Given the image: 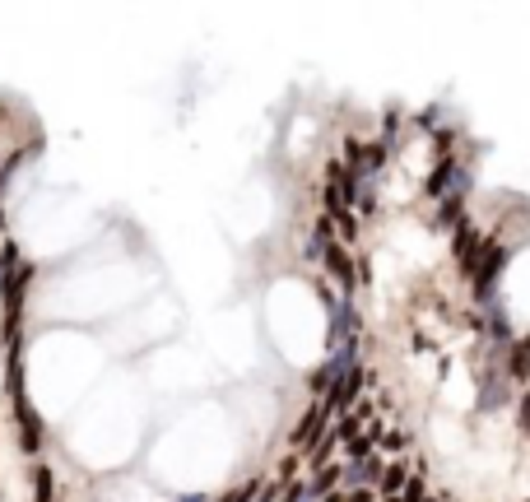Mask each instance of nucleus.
<instances>
[{
    "mask_svg": "<svg viewBox=\"0 0 530 502\" xmlns=\"http://www.w3.org/2000/svg\"><path fill=\"white\" fill-rule=\"evenodd\" d=\"M437 223H442V228H461V223H465V187H456L452 196H442Z\"/></svg>",
    "mask_w": 530,
    "mask_h": 502,
    "instance_id": "9",
    "label": "nucleus"
},
{
    "mask_svg": "<svg viewBox=\"0 0 530 502\" xmlns=\"http://www.w3.org/2000/svg\"><path fill=\"white\" fill-rule=\"evenodd\" d=\"M488 340L512 345V326H507V316H502V312H488Z\"/></svg>",
    "mask_w": 530,
    "mask_h": 502,
    "instance_id": "16",
    "label": "nucleus"
},
{
    "mask_svg": "<svg viewBox=\"0 0 530 502\" xmlns=\"http://www.w3.org/2000/svg\"><path fill=\"white\" fill-rule=\"evenodd\" d=\"M507 376H512V381H530V335L512 340V354H507Z\"/></svg>",
    "mask_w": 530,
    "mask_h": 502,
    "instance_id": "10",
    "label": "nucleus"
},
{
    "mask_svg": "<svg viewBox=\"0 0 530 502\" xmlns=\"http://www.w3.org/2000/svg\"><path fill=\"white\" fill-rule=\"evenodd\" d=\"M340 465H326V470H316V479H312V484H307V498H316V502H321V498H330V488H335V479H340Z\"/></svg>",
    "mask_w": 530,
    "mask_h": 502,
    "instance_id": "12",
    "label": "nucleus"
},
{
    "mask_svg": "<svg viewBox=\"0 0 530 502\" xmlns=\"http://www.w3.org/2000/svg\"><path fill=\"white\" fill-rule=\"evenodd\" d=\"M33 279V266H19L15 275H5V307H10V340H15V326H19V307H24V288Z\"/></svg>",
    "mask_w": 530,
    "mask_h": 502,
    "instance_id": "6",
    "label": "nucleus"
},
{
    "mask_svg": "<svg viewBox=\"0 0 530 502\" xmlns=\"http://www.w3.org/2000/svg\"><path fill=\"white\" fill-rule=\"evenodd\" d=\"M15 256H19L15 247H0V275H10V266H15Z\"/></svg>",
    "mask_w": 530,
    "mask_h": 502,
    "instance_id": "22",
    "label": "nucleus"
},
{
    "mask_svg": "<svg viewBox=\"0 0 530 502\" xmlns=\"http://www.w3.org/2000/svg\"><path fill=\"white\" fill-rule=\"evenodd\" d=\"M382 502H400V498H382Z\"/></svg>",
    "mask_w": 530,
    "mask_h": 502,
    "instance_id": "26",
    "label": "nucleus"
},
{
    "mask_svg": "<svg viewBox=\"0 0 530 502\" xmlns=\"http://www.w3.org/2000/svg\"><path fill=\"white\" fill-rule=\"evenodd\" d=\"M382 447H386V451H405L409 438H405V433H391V438H382Z\"/></svg>",
    "mask_w": 530,
    "mask_h": 502,
    "instance_id": "21",
    "label": "nucleus"
},
{
    "mask_svg": "<svg viewBox=\"0 0 530 502\" xmlns=\"http://www.w3.org/2000/svg\"><path fill=\"white\" fill-rule=\"evenodd\" d=\"M428 493H423V470L419 474H409V484H405V493H400V502H423Z\"/></svg>",
    "mask_w": 530,
    "mask_h": 502,
    "instance_id": "17",
    "label": "nucleus"
},
{
    "mask_svg": "<svg viewBox=\"0 0 530 502\" xmlns=\"http://www.w3.org/2000/svg\"><path fill=\"white\" fill-rule=\"evenodd\" d=\"M423 502H437V498H423Z\"/></svg>",
    "mask_w": 530,
    "mask_h": 502,
    "instance_id": "27",
    "label": "nucleus"
},
{
    "mask_svg": "<svg viewBox=\"0 0 530 502\" xmlns=\"http://www.w3.org/2000/svg\"><path fill=\"white\" fill-rule=\"evenodd\" d=\"M507 270V247L502 242H484V256H479V270H475V293L479 302L493 298V279Z\"/></svg>",
    "mask_w": 530,
    "mask_h": 502,
    "instance_id": "1",
    "label": "nucleus"
},
{
    "mask_svg": "<svg viewBox=\"0 0 530 502\" xmlns=\"http://www.w3.org/2000/svg\"><path fill=\"white\" fill-rule=\"evenodd\" d=\"M326 424H330L326 405H312V409H307V419H302V424H298V433H293V447H298V451H312L316 438L326 433Z\"/></svg>",
    "mask_w": 530,
    "mask_h": 502,
    "instance_id": "7",
    "label": "nucleus"
},
{
    "mask_svg": "<svg viewBox=\"0 0 530 502\" xmlns=\"http://www.w3.org/2000/svg\"><path fill=\"white\" fill-rule=\"evenodd\" d=\"M344 502H373V493H368V488H354V493H349Z\"/></svg>",
    "mask_w": 530,
    "mask_h": 502,
    "instance_id": "23",
    "label": "nucleus"
},
{
    "mask_svg": "<svg viewBox=\"0 0 530 502\" xmlns=\"http://www.w3.org/2000/svg\"><path fill=\"white\" fill-rule=\"evenodd\" d=\"M321 502H344V498H335V493H330V498H321Z\"/></svg>",
    "mask_w": 530,
    "mask_h": 502,
    "instance_id": "25",
    "label": "nucleus"
},
{
    "mask_svg": "<svg viewBox=\"0 0 530 502\" xmlns=\"http://www.w3.org/2000/svg\"><path fill=\"white\" fill-rule=\"evenodd\" d=\"M456 187H465V173H461V163H456V158H442V163L433 168V177L423 182V191H428V196H452Z\"/></svg>",
    "mask_w": 530,
    "mask_h": 502,
    "instance_id": "4",
    "label": "nucleus"
},
{
    "mask_svg": "<svg viewBox=\"0 0 530 502\" xmlns=\"http://www.w3.org/2000/svg\"><path fill=\"white\" fill-rule=\"evenodd\" d=\"M335 428H326V433H321V438H316V447H312V465L316 470H326V460H330V451H335Z\"/></svg>",
    "mask_w": 530,
    "mask_h": 502,
    "instance_id": "14",
    "label": "nucleus"
},
{
    "mask_svg": "<svg viewBox=\"0 0 530 502\" xmlns=\"http://www.w3.org/2000/svg\"><path fill=\"white\" fill-rule=\"evenodd\" d=\"M359 391H363V367L354 363V367H349V372L330 386V395L321 400V405H326V414H340V419H344V414H349V405L359 400Z\"/></svg>",
    "mask_w": 530,
    "mask_h": 502,
    "instance_id": "2",
    "label": "nucleus"
},
{
    "mask_svg": "<svg viewBox=\"0 0 530 502\" xmlns=\"http://www.w3.org/2000/svg\"><path fill=\"white\" fill-rule=\"evenodd\" d=\"M15 414H19V433H24V451H37V447H42V424H37V414L24 405V395L15 400Z\"/></svg>",
    "mask_w": 530,
    "mask_h": 502,
    "instance_id": "8",
    "label": "nucleus"
},
{
    "mask_svg": "<svg viewBox=\"0 0 530 502\" xmlns=\"http://www.w3.org/2000/svg\"><path fill=\"white\" fill-rule=\"evenodd\" d=\"M256 488H261V479H251V484H242L237 493H228L223 502H251V498H256Z\"/></svg>",
    "mask_w": 530,
    "mask_h": 502,
    "instance_id": "18",
    "label": "nucleus"
},
{
    "mask_svg": "<svg viewBox=\"0 0 530 502\" xmlns=\"http://www.w3.org/2000/svg\"><path fill=\"white\" fill-rule=\"evenodd\" d=\"M321 261H326V270L335 275V279H340V288H344V293H354V284H359V266L349 261V251H344L340 242H330Z\"/></svg>",
    "mask_w": 530,
    "mask_h": 502,
    "instance_id": "5",
    "label": "nucleus"
},
{
    "mask_svg": "<svg viewBox=\"0 0 530 502\" xmlns=\"http://www.w3.org/2000/svg\"><path fill=\"white\" fill-rule=\"evenodd\" d=\"M516 424H521V433L530 438V391L521 395V405H516Z\"/></svg>",
    "mask_w": 530,
    "mask_h": 502,
    "instance_id": "19",
    "label": "nucleus"
},
{
    "mask_svg": "<svg viewBox=\"0 0 530 502\" xmlns=\"http://www.w3.org/2000/svg\"><path fill=\"white\" fill-rule=\"evenodd\" d=\"M405 484H409V470H405V465H386V470H382V479H377L382 498H400V493H405Z\"/></svg>",
    "mask_w": 530,
    "mask_h": 502,
    "instance_id": "11",
    "label": "nucleus"
},
{
    "mask_svg": "<svg viewBox=\"0 0 530 502\" xmlns=\"http://www.w3.org/2000/svg\"><path fill=\"white\" fill-rule=\"evenodd\" d=\"M479 256H484V237L475 233L470 223H461V228H456V266H461V275H470V279H475Z\"/></svg>",
    "mask_w": 530,
    "mask_h": 502,
    "instance_id": "3",
    "label": "nucleus"
},
{
    "mask_svg": "<svg viewBox=\"0 0 530 502\" xmlns=\"http://www.w3.org/2000/svg\"><path fill=\"white\" fill-rule=\"evenodd\" d=\"M368 479H382V465H377L373 456H368V460H354V465H349V484H368Z\"/></svg>",
    "mask_w": 530,
    "mask_h": 502,
    "instance_id": "13",
    "label": "nucleus"
},
{
    "mask_svg": "<svg viewBox=\"0 0 530 502\" xmlns=\"http://www.w3.org/2000/svg\"><path fill=\"white\" fill-rule=\"evenodd\" d=\"M275 493H280V484H270V488H265V493H261V502H275Z\"/></svg>",
    "mask_w": 530,
    "mask_h": 502,
    "instance_id": "24",
    "label": "nucleus"
},
{
    "mask_svg": "<svg viewBox=\"0 0 530 502\" xmlns=\"http://www.w3.org/2000/svg\"><path fill=\"white\" fill-rule=\"evenodd\" d=\"M37 502H51V474L37 470Z\"/></svg>",
    "mask_w": 530,
    "mask_h": 502,
    "instance_id": "20",
    "label": "nucleus"
},
{
    "mask_svg": "<svg viewBox=\"0 0 530 502\" xmlns=\"http://www.w3.org/2000/svg\"><path fill=\"white\" fill-rule=\"evenodd\" d=\"M330 219H335V233H340L344 242H354V237H359V219H354V209H349V205H344V209H335Z\"/></svg>",
    "mask_w": 530,
    "mask_h": 502,
    "instance_id": "15",
    "label": "nucleus"
}]
</instances>
